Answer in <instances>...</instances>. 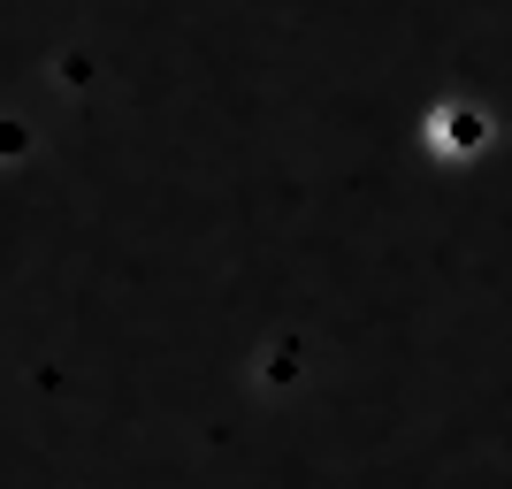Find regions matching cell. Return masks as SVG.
I'll list each match as a JSON object with an SVG mask.
<instances>
[{"label":"cell","instance_id":"6da1fadb","mask_svg":"<svg viewBox=\"0 0 512 489\" xmlns=\"http://www.w3.org/2000/svg\"><path fill=\"white\" fill-rule=\"evenodd\" d=\"M428 138H436V153H474V146H490V115L474 100H436Z\"/></svg>","mask_w":512,"mask_h":489}]
</instances>
